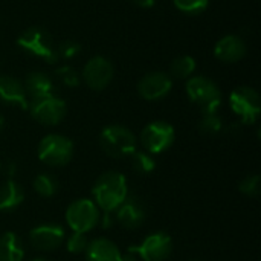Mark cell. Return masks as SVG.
<instances>
[{
	"instance_id": "obj_1",
	"label": "cell",
	"mask_w": 261,
	"mask_h": 261,
	"mask_svg": "<svg viewBox=\"0 0 261 261\" xmlns=\"http://www.w3.org/2000/svg\"><path fill=\"white\" fill-rule=\"evenodd\" d=\"M92 193L98 208L104 213H113L127 199V179L118 171H107L98 177Z\"/></svg>"
},
{
	"instance_id": "obj_2",
	"label": "cell",
	"mask_w": 261,
	"mask_h": 261,
	"mask_svg": "<svg viewBox=\"0 0 261 261\" xmlns=\"http://www.w3.org/2000/svg\"><path fill=\"white\" fill-rule=\"evenodd\" d=\"M99 142L106 154L116 159L132 156L138 147L135 133L124 125H107L101 132Z\"/></svg>"
},
{
	"instance_id": "obj_3",
	"label": "cell",
	"mask_w": 261,
	"mask_h": 261,
	"mask_svg": "<svg viewBox=\"0 0 261 261\" xmlns=\"http://www.w3.org/2000/svg\"><path fill=\"white\" fill-rule=\"evenodd\" d=\"M17 43L23 50L35 57H40L50 64L58 61V55H57L52 37L44 28H40V26L28 28L26 31L20 34V37L17 38Z\"/></svg>"
},
{
	"instance_id": "obj_4",
	"label": "cell",
	"mask_w": 261,
	"mask_h": 261,
	"mask_svg": "<svg viewBox=\"0 0 261 261\" xmlns=\"http://www.w3.org/2000/svg\"><path fill=\"white\" fill-rule=\"evenodd\" d=\"M187 93L190 99L202 109V113L217 112L222 102V92L219 86L206 76H191L187 83Z\"/></svg>"
},
{
	"instance_id": "obj_5",
	"label": "cell",
	"mask_w": 261,
	"mask_h": 261,
	"mask_svg": "<svg viewBox=\"0 0 261 261\" xmlns=\"http://www.w3.org/2000/svg\"><path fill=\"white\" fill-rule=\"evenodd\" d=\"M37 154L41 162L50 167H63L73 156V142L63 135L52 133L40 141Z\"/></svg>"
},
{
	"instance_id": "obj_6",
	"label": "cell",
	"mask_w": 261,
	"mask_h": 261,
	"mask_svg": "<svg viewBox=\"0 0 261 261\" xmlns=\"http://www.w3.org/2000/svg\"><path fill=\"white\" fill-rule=\"evenodd\" d=\"M99 208L89 199H78L66 210V222L73 232H89L99 223Z\"/></svg>"
},
{
	"instance_id": "obj_7",
	"label": "cell",
	"mask_w": 261,
	"mask_h": 261,
	"mask_svg": "<svg viewBox=\"0 0 261 261\" xmlns=\"http://www.w3.org/2000/svg\"><path fill=\"white\" fill-rule=\"evenodd\" d=\"M229 106L245 124H254L258 119L261 112L260 95L252 87H237L229 95Z\"/></svg>"
},
{
	"instance_id": "obj_8",
	"label": "cell",
	"mask_w": 261,
	"mask_h": 261,
	"mask_svg": "<svg viewBox=\"0 0 261 261\" xmlns=\"http://www.w3.org/2000/svg\"><path fill=\"white\" fill-rule=\"evenodd\" d=\"M173 252V240L165 232H153L136 246L128 248V254L142 261H165Z\"/></svg>"
},
{
	"instance_id": "obj_9",
	"label": "cell",
	"mask_w": 261,
	"mask_h": 261,
	"mask_svg": "<svg viewBox=\"0 0 261 261\" xmlns=\"http://www.w3.org/2000/svg\"><path fill=\"white\" fill-rule=\"evenodd\" d=\"M28 109L32 115V118L43 124V125H57L60 124L67 112V106L66 102L55 96V95H49V96H43V98H37L32 99L28 104Z\"/></svg>"
},
{
	"instance_id": "obj_10",
	"label": "cell",
	"mask_w": 261,
	"mask_h": 261,
	"mask_svg": "<svg viewBox=\"0 0 261 261\" xmlns=\"http://www.w3.org/2000/svg\"><path fill=\"white\" fill-rule=\"evenodd\" d=\"M174 128L165 121H154L144 127L141 144L150 154H159L168 150L174 142Z\"/></svg>"
},
{
	"instance_id": "obj_11",
	"label": "cell",
	"mask_w": 261,
	"mask_h": 261,
	"mask_svg": "<svg viewBox=\"0 0 261 261\" xmlns=\"http://www.w3.org/2000/svg\"><path fill=\"white\" fill-rule=\"evenodd\" d=\"M113 73H115V69H113L112 61L107 60L106 57L96 55L84 64L83 80L90 89L102 90L110 84Z\"/></svg>"
},
{
	"instance_id": "obj_12",
	"label": "cell",
	"mask_w": 261,
	"mask_h": 261,
	"mask_svg": "<svg viewBox=\"0 0 261 261\" xmlns=\"http://www.w3.org/2000/svg\"><path fill=\"white\" fill-rule=\"evenodd\" d=\"M64 229L63 226L57 225V223H46V225H40L34 229H31L29 232V242L31 245L38 249V251H54L57 248H60L64 242Z\"/></svg>"
},
{
	"instance_id": "obj_13",
	"label": "cell",
	"mask_w": 261,
	"mask_h": 261,
	"mask_svg": "<svg viewBox=\"0 0 261 261\" xmlns=\"http://www.w3.org/2000/svg\"><path fill=\"white\" fill-rule=\"evenodd\" d=\"M171 87H173V81L167 73L150 72L139 81L138 92L147 101H158L167 96Z\"/></svg>"
},
{
	"instance_id": "obj_14",
	"label": "cell",
	"mask_w": 261,
	"mask_h": 261,
	"mask_svg": "<svg viewBox=\"0 0 261 261\" xmlns=\"http://www.w3.org/2000/svg\"><path fill=\"white\" fill-rule=\"evenodd\" d=\"M246 43L234 35V34H229V35H225L222 37L217 43H216V47H214V55L220 60V61H225V63H237L240 61L245 55H246Z\"/></svg>"
},
{
	"instance_id": "obj_15",
	"label": "cell",
	"mask_w": 261,
	"mask_h": 261,
	"mask_svg": "<svg viewBox=\"0 0 261 261\" xmlns=\"http://www.w3.org/2000/svg\"><path fill=\"white\" fill-rule=\"evenodd\" d=\"M116 222L127 228L136 229L145 222V210L138 199H125L116 210Z\"/></svg>"
},
{
	"instance_id": "obj_16",
	"label": "cell",
	"mask_w": 261,
	"mask_h": 261,
	"mask_svg": "<svg viewBox=\"0 0 261 261\" xmlns=\"http://www.w3.org/2000/svg\"><path fill=\"white\" fill-rule=\"evenodd\" d=\"M0 101L9 106H18L23 110L28 109V95L20 80L14 76H0Z\"/></svg>"
},
{
	"instance_id": "obj_17",
	"label": "cell",
	"mask_w": 261,
	"mask_h": 261,
	"mask_svg": "<svg viewBox=\"0 0 261 261\" xmlns=\"http://www.w3.org/2000/svg\"><path fill=\"white\" fill-rule=\"evenodd\" d=\"M84 254L86 261H122L118 246L107 239H95L89 242Z\"/></svg>"
},
{
	"instance_id": "obj_18",
	"label": "cell",
	"mask_w": 261,
	"mask_h": 261,
	"mask_svg": "<svg viewBox=\"0 0 261 261\" xmlns=\"http://www.w3.org/2000/svg\"><path fill=\"white\" fill-rule=\"evenodd\" d=\"M23 86H24L26 95L31 96V99H37V98L54 95V90H55L50 76L43 73V72H32V73H29L26 76Z\"/></svg>"
},
{
	"instance_id": "obj_19",
	"label": "cell",
	"mask_w": 261,
	"mask_h": 261,
	"mask_svg": "<svg viewBox=\"0 0 261 261\" xmlns=\"http://www.w3.org/2000/svg\"><path fill=\"white\" fill-rule=\"evenodd\" d=\"M24 249L17 234L8 231L0 236V261H23Z\"/></svg>"
},
{
	"instance_id": "obj_20",
	"label": "cell",
	"mask_w": 261,
	"mask_h": 261,
	"mask_svg": "<svg viewBox=\"0 0 261 261\" xmlns=\"http://www.w3.org/2000/svg\"><path fill=\"white\" fill-rule=\"evenodd\" d=\"M24 200V191L20 184L6 180L0 187V211H11L21 205Z\"/></svg>"
},
{
	"instance_id": "obj_21",
	"label": "cell",
	"mask_w": 261,
	"mask_h": 261,
	"mask_svg": "<svg viewBox=\"0 0 261 261\" xmlns=\"http://www.w3.org/2000/svg\"><path fill=\"white\" fill-rule=\"evenodd\" d=\"M170 70H171V75L176 78H180V80L190 78L196 70V60L190 55H180L173 60Z\"/></svg>"
},
{
	"instance_id": "obj_22",
	"label": "cell",
	"mask_w": 261,
	"mask_h": 261,
	"mask_svg": "<svg viewBox=\"0 0 261 261\" xmlns=\"http://www.w3.org/2000/svg\"><path fill=\"white\" fill-rule=\"evenodd\" d=\"M34 190L41 197H52L58 190V182L52 174L41 173L34 179Z\"/></svg>"
},
{
	"instance_id": "obj_23",
	"label": "cell",
	"mask_w": 261,
	"mask_h": 261,
	"mask_svg": "<svg viewBox=\"0 0 261 261\" xmlns=\"http://www.w3.org/2000/svg\"><path fill=\"white\" fill-rule=\"evenodd\" d=\"M132 167L139 174H150L156 168V161L153 154L147 151H135L132 154Z\"/></svg>"
},
{
	"instance_id": "obj_24",
	"label": "cell",
	"mask_w": 261,
	"mask_h": 261,
	"mask_svg": "<svg viewBox=\"0 0 261 261\" xmlns=\"http://www.w3.org/2000/svg\"><path fill=\"white\" fill-rule=\"evenodd\" d=\"M222 118L217 115V112L202 113V119L199 122V130L205 135H217L222 130Z\"/></svg>"
},
{
	"instance_id": "obj_25",
	"label": "cell",
	"mask_w": 261,
	"mask_h": 261,
	"mask_svg": "<svg viewBox=\"0 0 261 261\" xmlns=\"http://www.w3.org/2000/svg\"><path fill=\"white\" fill-rule=\"evenodd\" d=\"M176 8L185 14H200L208 8L210 0H173Z\"/></svg>"
},
{
	"instance_id": "obj_26",
	"label": "cell",
	"mask_w": 261,
	"mask_h": 261,
	"mask_svg": "<svg viewBox=\"0 0 261 261\" xmlns=\"http://www.w3.org/2000/svg\"><path fill=\"white\" fill-rule=\"evenodd\" d=\"M55 76L67 87H76L80 84V75L72 66H61L55 70Z\"/></svg>"
},
{
	"instance_id": "obj_27",
	"label": "cell",
	"mask_w": 261,
	"mask_h": 261,
	"mask_svg": "<svg viewBox=\"0 0 261 261\" xmlns=\"http://www.w3.org/2000/svg\"><path fill=\"white\" fill-rule=\"evenodd\" d=\"M240 191L248 197H257L261 191V179L258 174H252L245 177L240 182Z\"/></svg>"
},
{
	"instance_id": "obj_28",
	"label": "cell",
	"mask_w": 261,
	"mask_h": 261,
	"mask_svg": "<svg viewBox=\"0 0 261 261\" xmlns=\"http://www.w3.org/2000/svg\"><path fill=\"white\" fill-rule=\"evenodd\" d=\"M87 245H89V240H87L86 234H83V232H73L67 239V242H66V248H67V251L70 254H81V252H84Z\"/></svg>"
},
{
	"instance_id": "obj_29",
	"label": "cell",
	"mask_w": 261,
	"mask_h": 261,
	"mask_svg": "<svg viewBox=\"0 0 261 261\" xmlns=\"http://www.w3.org/2000/svg\"><path fill=\"white\" fill-rule=\"evenodd\" d=\"M55 50H57L58 60H60V58H73L75 55L80 54L81 46H80L76 41H73V40H66V41H61V43L55 47Z\"/></svg>"
},
{
	"instance_id": "obj_30",
	"label": "cell",
	"mask_w": 261,
	"mask_h": 261,
	"mask_svg": "<svg viewBox=\"0 0 261 261\" xmlns=\"http://www.w3.org/2000/svg\"><path fill=\"white\" fill-rule=\"evenodd\" d=\"M99 222L102 223V228H110L112 223H113V219H112V213H104L102 217H99Z\"/></svg>"
},
{
	"instance_id": "obj_31",
	"label": "cell",
	"mask_w": 261,
	"mask_h": 261,
	"mask_svg": "<svg viewBox=\"0 0 261 261\" xmlns=\"http://www.w3.org/2000/svg\"><path fill=\"white\" fill-rule=\"evenodd\" d=\"M135 5H138V6H141V8H151V6H154V3L158 2V0H132Z\"/></svg>"
},
{
	"instance_id": "obj_32",
	"label": "cell",
	"mask_w": 261,
	"mask_h": 261,
	"mask_svg": "<svg viewBox=\"0 0 261 261\" xmlns=\"http://www.w3.org/2000/svg\"><path fill=\"white\" fill-rule=\"evenodd\" d=\"M15 171H17V165H15L14 162H9V164H8V174H9V176H14Z\"/></svg>"
},
{
	"instance_id": "obj_33",
	"label": "cell",
	"mask_w": 261,
	"mask_h": 261,
	"mask_svg": "<svg viewBox=\"0 0 261 261\" xmlns=\"http://www.w3.org/2000/svg\"><path fill=\"white\" fill-rule=\"evenodd\" d=\"M122 261H139V258L133 254H128L127 257H122Z\"/></svg>"
},
{
	"instance_id": "obj_34",
	"label": "cell",
	"mask_w": 261,
	"mask_h": 261,
	"mask_svg": "<svg viewBox=\"0 0 261 261\" xmlns=\"http://www.w3.org/2000/svg\"><path fill=\"white\" fill-rule=\"evenodd\" d=\"M3 125H5V118L0 115V130H2V127H3Z\"/></svg>"
},
{
	"instance_id": "obj_35",
	"label": "cell",
	"mask_w": 261,
	"mask_h": 261,
	"mask_svg": "<svg viewBox=\"0 0 261 261\" xmlns=\"http://www.w3.org/2000/svg\"><path fill=\"white\" fill-rule=\"evenodd\" d=\"M32 261H49V260H46V258H34Z\"/></svg>"
},
{
	"instance_id": "obj_36",
	"label": "cell",
	"mask_w": 261,
	"mask_h": 261,
	"mask_svg": "<svg viewBox=\"0 0 261 261\" xmlns=\"http://www.w3.org/2000/svg\"><path fill=\"white\" fill-rule=\"evenodd\" d=\"M0 167H2V165H0Z\"/></svg>"
}]
</instances>
